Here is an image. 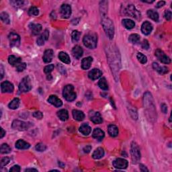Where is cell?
I'll use <instances>...</instances> for the list:
<instances>
[{"instance_id":"obj_19","label":"cell","mask_w":172,"mask_h":172,"mask_svg":"<svg viewBox=\"0 0 172 172\" xmlns=\"http://www.w3.org/2000/svg\"><path fill=\"white\" fill-rule=\"evenodd\" d=\"M54 56V53L53 51L51 49H48L46 50L44 56H43V61H44L45 63H49L51 62L52 60H53Z\"/></svg>"},{"instance_id":"obj_58","label":"cell","mask_w":172,"mask_h":172,"mask_svg":"<svg viewBox=\"0 0 172 172\" xmlns=\"http://www.w3.org/2000/svg\"><path fill=\"white\" fill-rule=\"evenodd\" d=\"M25 171H38V170L36 169H26L25 170Z\"/></svg>"},{"instance_id":"obj_23","label":"cell","mask_w":172,"mask_h":172,"mask_svg":"<svg viewBox=\"0 0 172 172\" xmlns=\"http://www.w3.org/2000/svg\"><path fill=\"white\" fill-rule=\"evenodd\" d=\"M153 67L155 70H156L159 74H162V75H164V74H166L168 73L169 69L166 67H161L159 65L158 63H153Z\"/></svg>"},{"instance_id":"obj_47","label":"cell","mask_w":172,"mask_h":172,"mask_svg":"<svg viewBox=\"0 0 172 172\" xmlns=\"http://www.w3.org/2000/svg\"><path fill=\"white\" fill-rule=\"evenodd\" d=\"M10 162V159L8 157H3L1 160V167H3L7 165Z\"/></svg>"},{"instance_id":"obj_39","label":"cell","mask_w":172,"mask_h":172,"mask_svg":"<svg viewBox=\"0 0 172 172\" xmlns=\"http://www.w3.org/2000/svg\"><path fill=\"white\" fill-rule=\"evenodd\" d=\"M80 36H81V32L78 31V30H73L72 34H71L72 40L73 42H77L79 40Z\"/></svg>"},{"instance_id":"obj_55","label":"cell","mask_w":172,"mask_h":172,"mask_svg":"<svg viewBox=\"0 0 172 172\" xmlns=\"http://www.w3.org/2000/svg\"><path fill=\"white\" fill-rule=\"evenodd\" d=\"M139 166H140V170L141 171H149V169H148L144 165L140 164Z\"/></svg>"},{"instance_id":"obj_13","label":"cell","mask_w":172,"mask_h":172,"mask_svg":"<svg viewBox=\"0 0 172 172\" xmlns=\"http://www.w3.org/2000/svg\"><path fill=\"white\" fill-rule=\"evenodd\" d=\"M61 14L63 18H68L71 15V7L68 4H63L61 7Z\"/></svg>"},{"instance_id":"obj_9","label":"cell","mask_w":172,"mask_h":172,"mask_svg":"<svg viewBox=\"0 0 172 172\" xmlns=\"http://www.w3.org/2000/svg\"><path fill=\"white\" fill-rule=\"evenodd\" d=\"M155 56L157 57L161 62L164 64H169L171 63V59L168 56L164 53V52L161 49H157L155 51Z\"/></svg>"},{"instance_id":"obj_60","label":"cell","mask_w":172,"mask_h":172,"mask_svg":"<svg viewBox=\"0 0 172 172\" xmlns=\"http://www.w3.org/2000/svg\"><path fill=\"white\" fill-rule=\"evenodd\" d=\"M58 164L60 165V166L61 167H65V164H63V163H62L61 162H59L58 163Z\"/></svg>"},{"instance_id":"obj_45","label":"cell","mask_w":172,"mask_h":172,"mask_svg":"<svg viewBox=\"0 0 172 172\" xmlns=\"http://www.w3.org/2000/svg\"><path fill=\"white\" fill-rule=\"evenodd\" d=\"M54 65H49L47 66H46L44 69V71L45 73H47L49 75V74L51 73L53 70L54 69Z\"/></svg>"},{"instance_id":"obj_44","label":"cell","mask_w":172,"mask_h":172,"mask_svg":"<svg viewBox=\"0 0 172 172\" xmlns=\"http://www.w3.org/2000/svg\"><path fill=\"white\" fill-rule=\"evenodd\" d=\"M25 2L24 1H11L10 3L15 8H19L24 5Z\"/></svg>"},{"instance_id":"obj_52","label":"cell","mask_w":172,"mask_h":172,"mask_svg":"<svg viewBox=\"0 0 172 172\" xmlns=\"http://www.w3.org/2000/svg\"><path fill=\"white\" fill-rule=\"evenodd\" d=\"M165 1H159L157 3V5L155 6V7L157 8H162V7H163V6L165 5Z\"/></svg>"},{"instance_id":"obj_35","label":"cell","mask_w":172,"mask_h":172,"mask_svg":"<svg viewBox=\"0 0 172 172\" xmlns=\"http://www.w3.org/2000/svg\"><path fill=\"white\" fill-rule=\"evenodd\" d=\"M98 86L102 90H108V85L106 81L105 77H102L98 82Z\"/></svg>"},{"instance_id":"obj_59","label":"cell","mask_w":172,"mask_h":172,"mask_svg":"<svg viewBox=\"0 0 172 172\" xmlns=\"http://www.w3.org/2000/svg\"><path fill=\"white\" fill-rule=\"evenodd\" d=\"M142 1L145 2V3H153V2H154V0H153V1H146V0H142Z\"/></svg>"},{"instance_id":"obj_21","label":"cell","mask_w":172,"mask_h":172,"mask_svg":"<svg viewBox=\"0 0 172 172\" xmlns=\"http://www.w3.org/2000/svg\"><path fill=\"white\" fill-rule=\"evenodd\" d=\"M92 136L97 141H101L104 137V132L100 128H95L93 131Z\"/></svg>"},{"instance_id":"obj_37","label":"cell","mask_w":172,"mask_h":172,"mask_svg":"<svg viewBox=\"0 0 172 172\" xmlns=\"http://www.w3.org/2000/svg\"><path fill=\"white\" fill-rule=\"evenodd\" d=\"M19 100L18 98H14L9 104V108L12 110H16L19 107Z\"/></svg>"},{"instance_id":"obj_30","label":"cell","mask_w":172,"mask_h":172,"mask_svg":"<svg viewBox=\"0 0 172 172\" xmlns=\"http://www.w3.org/2000/svg\"><path fill=\"white\" fill-rule=\"evenodd\" d=\"M108 133L111 136H116L118 134V128L116 125H110L108 128Z\"/></svg>"},{"instance_id":"obj_25","label":"cell","mask_w":172,"mask_h":172,"mask_svg":"<svg viewBox=\"0 0 172 172\" xmlns=\"http://www.w3.org/2000/svg\"><path fill=\"white\" fill-rule=\"evenodd\" d=\"M92 61H93V58H92V57H91V56H88V57L84 58L81 61L82 69H86V70L90 69Z\"/></svg>"},{"instance_id":"obj_56","label":"cell","mask_w":172,"mask_h":172,"mask_svg":"<svg viewBox=\"0 0 172 172\" xmlns=\"http://www.w3.org/2000/svg\"><path fill=\"white\" fill-rule=\"evenodd\" d=\"M5 134H6V131H4L3 128H1V136H0V138L1 139L3 138V137L5 136Z\"/></svg>"},{"instance_id":"obj_26","label":"cell","mask_w":172,"mask_h":172,"mask_svg":"<svg viewBox=\"0 0 172 172\" xmlns=\"http://www.w3.org/2000/svg\"><path fill=\"white\" fill-rule=\"evenodd\" d=\"M73 116L75 120L77 121H81L85 118V115L83 112L77 110H73L72 112Z\"/></svg>"},{"instance_id":"obj_17","label":"cell","mask_w":172,"mask_h":172,"mask_svg":"<svg viewBox=\"0 0 172 172\" xmlns=\"http://www.w3.org/2000/svg\"><path fill=\"white\" fill-rule=\"evenodd\" d=\"M48 102L52 105H53L56 108H59L63 105V102L59 98H58L56 95H51L48 99Z\"/></svg>"},{"instance_id":"obj_24","label":"cell","mask_w":172,"mask_h":172,"mask_svg":"<svg viewBox=\"0 0 172 172\" xmlns=\"http://www.w3.org/2000/svg\"><path fill=\"white\" fill-rule=\"evenodd\" d=\"M8 62L9 63L12 65V66H16L17 67L18 65L22 63L21 58L18 57V56H14V55H10L8 57Z\"/></svg>"},{"instance_id":"obj_51","label":"cell","mask_w":172,"mask_h":172,"mask_svg":"<svg viewBox=\"0 0 172 172\" xmlns=\"http://www.w3.org/2000/svg\"><path fill=\"white\" fill-rule=\"evenodd\" d=\"M10 171L12 172H19L20 171V167L19 165H14L10 169Z\"/></svg>"},{"instance_id":"obj_4","label":"cell","mask_w":172,"mask_h":172,"mask_svg":"<svg viewBox=\"0 0 172 172\" xmlns=\"http://www.w3.org/2000/svg\"><path fill=\"white\" fill-rule=\"evenodd\" d=\"M63 95L65 100L69 102H72L76 98V93L74 91V87L72 85H67L63 89Z\"/></svg>"},{"instance_id":"obj_53","label":"cell","mask_w":172,"mask_h":172,"mask_svg":"<svg viewBox=\"0 0 172 172\" xmlns=\"http://www.w3.org/2000/svg\"><path fill=\"white\" fill-rule=\"evenodd\" d=\"M91 149V146L90 145H87L86 147H85L84 148V153H90V152Z\"/></svg>"},{"instance_id":"obj_42","label":"cell","mask_w":172,"mask_h":172,"mask_svg":"<svg viewBox=\"0 0 172 172\" xmlns=\"http://www.w3.org/2000/svg\"><path fill=\"white\" fill-rule=\"evenodd\" d=\"M28 14H29L30 16H38L39 14V11L38 10V8L34 7V6H32L28 10Z\"/></svg>"},{"instance_id":"obj_57","label":"cell","mask_w":172,"mask_h":172,"mask_svg":"<svg viewBox=\"0 0 172 172\" xmlns=\"http://www.w3.org/2000/svg\"><path fill=\"white\" fill-rule=\"evenodd\" d=\"M3 77V65H1V79H2Z\"/></svg>"},{"instance_id":"obj_18","label":"cell","mask_w":172,"mask_h":172,"mask_svg":"<svg viewBox=\"0 0 172 172\" xmlns=\"http://www.w3.org/2000/svg\"><path fill=\"white\" fill-rule=\"evenodd\" d=\"M102 75V72L98 69H93L88 73V77L91 80L98 79Z\"/></svg>"},{"instance_id":"obj_22","label":"cell","mask_w":172,"mask_h":172,"mask_svg":"<svg viewBox=\"0 0 172 172\" xmlns=\"http://www.w3.org/2000/svg\"><path fill=\"white\" fill-rule=\"evenodd\" d=\"M29 27L34 35H38L42 30V25L39 24H30Z\"/></svg>"},{"instance_id":"obj_43","label":"cell","mask_w":172,"mask_h":172,"mask_svg":"<svg viewBox=\"0 0 172 172\" xmlns=\"http://www.w3.org/2000/svg\"><path fill=\"white\" fill-rule=\"evenodd\" d=\"M35 148L37 151L42 152V151H45V150L47 149V146L44 144H42V143H38V144L36 145Z\"/></svg>"},{"instance_id":"obj_11","label":"cell","mask_w":172,"mask_h":172,"mask_svg":"<svg viewBox=\"0 0 172 172\" xmlns=\"http://www.w3.org/2000/svg\"><path fill=\"white\" fill-rule=\"evenodd\" d=\"M128 165V162L125 159L118 158L113 162V166L117 169H126Z\"/></svg>"},{"instance_id":"obj_38","label":"cell","mask_w":172,"mask_h":172,"mask_svg":"<svg viewBox=\"0 0 172 172\" xmlns=\"http://www.w3.org/2000/svg\"><path fill=\"white\" fill-rule=\"evenodd\" d=\"M0 152L2 154H7L11 152V148L10 147V146L8 144H2L1 146V148H0Z\"/></svg>"},{"instance_id":"obj_49","label":"cell","mask_w":172,"mask_h":172,"mask_svg":"<svg viewBox=\"0 0 172 172\" xmlns=\"http://www.w3.org/2000/svg\"><path fill=\"white\" fill-rule=\"evenodd\" d=\"M141 47L143 49H145V50H148L149 48V43L148 42V40H144L143 41L142 44H141Z\"/></svg>"},{"instance_id":"obj_40","label":"cell","mask_w":172,"mask_h":172,"mask_svg":"<svg viewBox=\"0 0 172 172\" xmlns=\"http://www.w3.org/2000/svg\"><path fill=\"white\" fill-rule=\"evenodd\" d=\"M0 18H1L2 22H3L4 23L10 24V19L9 15H8L6 12H2L1 14H0Z\"/></svg>"},{"instance_id":"obj_10","label":"cell","mask_w":172,"mask_h":172,"mask_svg":"<svg viewBox=\"0 0 172 172\" xmlns=\"http://www.w3.org/2000/svg\"><path fill=\"white\" fill-rule=\"evenodd\" d=\"M11 47H19L20 44V37L15 32H11L8 36Z\"/></svg>"},{"instance_id":"obj_6","label":"cell","mask_w":172,"mask_h":172,"mask_svg":"<svg viewBox=\"0 0 172 172\" xmlns=\"http://www.w3.org/2000/svg\"><path fill=\"white\" fill-rule=\"evenodd\" d=\"M132 160L134 163H136L141 159V151L138 145L136 143H132L131 149H130Z\"/></svg>"},{"instance_id":"obj_20","label":"cell","mask_w":172,"mask_h":172,"mask_svg":"<svg viewBox=\"0 0 172 172\" xmlns=\"http://www.w3.org/2000/svg\"><path fill=\"white\" fill-rule=\"evenodd\" d=\"M83 53H84V51H83L82 48L80 46L77 45L73 47L72 50V54L74 57L77 58V59H79V58L81 57Z\"/></svg>"},{"instance_id":"obj_33","label":"cell","mask_w":172,"mask_h":172,"mask_svg":"<svg viewBox=\"0 0 172 172\" xmlns=\"http://www.w3.org/2000/svg\"><path fill=\"white\" fill-rule=\"evenodd\" d=\"M58 58L63 63H64L65 64H69L71 63V60L69 55L66 53H64V52H61L58 54Z\"/></svg>"},{"instance_id":"obj_46","label":"cell","mask_w":172,"mask_h":172,"mask_svg":"<svg viewBox=\"0 0 172 172\" xmlns=\"http://www.w3.org/2000/svg\"><path fill=\"white\" fill-rule=\"evenodd\" d=\"M26 68V64L25 63H19L18 66L16 67V71H19V72H21V71H23L24 69Z\"/></svg>"},{"instance_id":"obj_48","label":"cell","mask_w":172,"mask_h":172,"mask_svg":"<svg viewBox=\"0 0 172 172\" xmlns=\"http://www.w3.org/2000/svg\"><path fill=\"white\" fill-rule=\"evenodd\" d=\"M33 116L34 117V118H36L37 119H42V117H43V114L42 113L40 112V111H37V112H35L33 113Z\"/></svg>"},{"instance_id":"obj_5","label":"cell","mask_w":172,"mask_h":172,"mask_svg":"<svg viewBox=\"0 0 172 172\" xmlns=\"http://www.w3.org/2000/svg\"><path fill=\"white\" fill-rule=\"evenodd\" d=\"M32 125L30 123H25L24 121L16 120L12 123V127L14 130H19V131H24L31 127Z\"/></svg>"},{"instance_id":"obj_50","label":"cell","mask_w":172,"mask_h":172,"mask_svg":"<svg viewBox=\"0 0 172 172\" xmlns=\"http://www.w3.org/2000/svg\"><path fill=\"white\" fill-rule=\"evenodd\" d=\"M165 18L167 21H170L171 19V12L169 10L165 11Z\"/></svg>"},{"instance_id":"obj_36","label":"cell","mask_w":172,"mask_h":172,"mask_svg":"<svg viewBox=\"0 0 172 172\" xmlns=\"http://www.w3.org/2000/svg\"><path fill=\"white\" fill-rule=\"evenodd\" d=\"M140 36L137 34H132L129 36L128 38V40L132 44H136L140 41Z\"/></svg>"},{"instance_id":"obj_31","label":"cell","mask_w":172,"mask_h":172,"mask_svg":"<svg viewBox=\"0 0 172 172\" xmlns=\"http://www.w3.org/2000/svg\"><path fill=\"white\" fill-rule=\"evenodd\" d=\"M57 116L62 121H66L69 118V114L67 110L63 109L57 112Z\"/></svg>"},{"instance_id":"obj_14","label":"cell","mask_w":172,"mask_h":172,"mask_svg":"<svg viewBox=\"0 0 172 172\" xmlns=\"http://www.w3.org/2000/svg\"><path fill=\"white\" fill-rule=\"evenodd\" d=\"M89 116L91 121L94 124H101L103 121L101 115L99 112H94V111H91L89 114Z\"/></svg>"},{"instance_id":"obj_32","label":"cell","mask_w":172,"mask_h":172,"mask_svg":"<svg viewBox=\"0 0 172 172\" xmlns=\"http://www.w3.org/2000/svg\"><path fill=\"white\" fill-rule=\"evenodd\" d=\"M123 24L127 29H132L135 26V23L134 21L130 19H123Z\"/></svg>"},{"instance_id":"obj_54","label":"cell","mask_w":172,"mask_h":172,"mask_svg":"<svg viewBox=\"0 0 172 172\" xmlns=\"http://www.w3.org/2000/svg\"><path fill=\"white\" fill-rule=\"evenodd\" d=\"M161 107H162V112L164 113V114H166V113L167 112V105H165V104H163Z\"/></svg>"},{"instance_id":"obj_12","label":"cell","mask_w":172,"mask_h":172,"mask_svg":"<svg viewBox=\"0 0 172 172\" xmlns=\"http://www.w3.org/2000/svg\"><path fill=\"white\" fill-rule=\"evenodd\" d=\"M14 89V85L10 81H6L1 83V91L2 93H12Z\"/></svg>"},{"instance_id":"obj_34","label":"cell","mask_w":172,"mask_h":172,"mask_svg":"<svg viewBox=\"0 0 172 172\" xmlns=\"http://www.w3.org/2000/svg\"><path fill=\"white\" fill-rule=\"evenodd\" d=\"M147 15L150 18L155 22L159 21V14L158 13L153 10H149L147 11Z\"/></svg>"},{"instance_id":"obj_8","label":"cell","mask_w":172,"mask_h":172,"mask_svg":"<svg viewBox=\"0 0 172 172\" xmlns=\"http://www.w3.org/2000/svg\"><path fill=\"white\" fill-rule=\"evenodd\" d=\"M124 13H125V14L131 16L132 18H138L141 17V14L133 5H128L127 8L124 9Z\"/></svg>"},{"instance_id":"obj_28","label":"cell","mask_w":172,"mask_h":172,"mask_svg":"<svg viewBox=\"0 0 172 172\" xmlns=\"http://www.w3.org/2000/svg\"><path fill=\"white\" fill-rule=\"evenodd\" d=\"M104 155V151L102 147H98L95 150L93 153L92 157L95 159H101Z\"/></svg>"},{"instance_id":"obj_41","label":"cell","mask_w":172,"mask_h":172,"mask_svg":"<svg viewBox=\"0 0 172 172\" xmlns=\"http://www.w3.org/2000/svg\"><path fill=\"white\" fill-rule=\"evenodd\" d=\"M136 57H137V58H138L139 61L141 63L145 64L147 62V56H146L145 55H144V54H142V53H139L138 54H137Z\"/></svg>"},{"instance_id":"obj_27","label":"cell","mask_w":172,"mask_h":172,"mask_svg":"<svg viewBox=\"0 0 172 172\" xmlns=\"http://www.w3.org/2000/svg\"><path fill=\"white\" fill-rule=\"evenodd\" d=\"M30 147L29 143L24 140H18L16 143V147L18 149H27Z\"/></svg>"},{"instance_id":"obj_2","label":"cell","mask_w":172,"mask_h":172,"mask_svg":"<svg viewBox=\"0 0 172 172\" xmlns=\"http://www.w3.org/2000/svg\"><path fill=\"white\" fill-rule=\"evenodd\" d=\"M102 25L108 38L110 40L114 38V27L112 21L110 19L106 18V17H103V18H102Z\"/></svg>"},{"instance_id":"obj_16","label":"cell","mask_w":172,"mask_h":172,"mask_svg":"<svg viewBox=\"0 0 172 172\" xmlns=\"http://www.w3.org/2000/svg\"><path fill=\"white\" fill-rule=\"evenodd\" d=\"M152 30H153V26L149 22H145L142 24V26H141V32L145 35H149L152 32Z\"/></svg>"},{"instance_id":"obj_3","label":"cell","mask_w":172,"mask_h":172,"mask_svg":"<svg viewBox=\"0 0 172 172\" xmlns=\"http://www.w3.org/2000/svg\"><path fill=\"white\" fill-rule=\"evenodd\" d=\"M84 45L89 49H93L97 47V36L95 33H88L85 35L83 39Z\"/></svg>"},{"instance_id":"obj_7","label":"cell","mask_w":172,"mask_h":172,"mask_svg":"<svg viewBox=\"0 0 172 172\" xmlns=\"http://www.w3.org/2000/svg\"><path fill=\"white\" fill-rule=\"evenodd\" d=\"M32 89L31 81L29 77H25L23 78L20 84L19 85V90L21 92H28Z\"/></svg>"},{"instance_id":"obj_15","label":"cell","mask_w":172,"mask_h":172,"mask_svg":"<svg viewBox=\"0 0 172 172\" xmlns=\"http://www.w3.org/2000/svg\"><path fill=\"white\" fill-rule=\"evenodd\" d=\"M49 37V30H45L44 32L41 34V35L38 37V39H37V45L39 46H42L45 45V42L47 40H48Z\"/></svg>"},{"instance_id":"obj_29","label":"cell","mask_w":172,"mask_h":172,"mask_svg":"<svg viewBox=\"0 0 172 172\" xmlns=\"http://www.w3.org/2000/svg\"><path fill=\"white\" fill-rule=\"evenodd\" d=\"M79 131L81 132L84 135H88L90 134L91 131V128L89 126L88 124L84 123L81 125V127H79Z\"/></svg>"},{"instance_id":"obj_1","label":"cell","mask_w":172,"mask_h":172,"mask_svg":"<svg viewBox=\"0 0 172 172\" xmlns=\"http://www.w3.org/2000/svg\"><path fill=\"white\" fill-rule=\"evenodd\" d=\"M144 105L146 108V110L148 114L151 115L150 118L151 119H155V118L153 116L156 114L155 108V106L153 104V97H152V95L149 92H147L144 94Z\"/></svg>"}]
</instances>
